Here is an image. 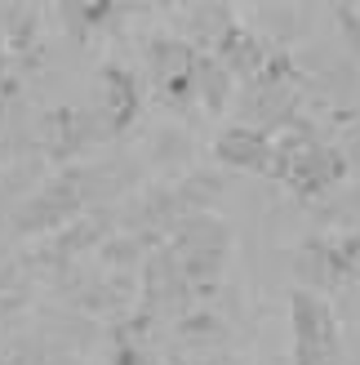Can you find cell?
Instances as JSON below:
<instances>
[{
	"instance_id": "1",
	"label": "cell",
	"mask_w": 360,
	"mask_h": 365,
	"mask_svg": "<svg viewBox=\"0 0 360 365\" xmlns=\"http://www.w3.org/2000/svg\"><path fill=\"white\" fill-rule=\"evenodd\" d=\"M294 321H298V356H302V365H329V356H334V317H329V307L320 299H312V294H298Z\"/></svg>"
}]
</instances>
